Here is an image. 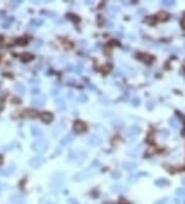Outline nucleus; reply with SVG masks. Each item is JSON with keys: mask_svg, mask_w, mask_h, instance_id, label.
<instances>
[{"mask_svg": "<svg viewBox=\"0 0 185 204\" xmlns=\"http://www.w3.org/2000/svg\"><path fill=\"white\" fill-rule=\"evenodd\" d=\"M30 163L32 164L34 167H37V166H39L40 164L42 163V160H41L40 157H34V158H33L32 160L30 161Z\"/></svg>", "mask_w": 185, "mask_h": 204, "instance_id": "3", "label": "nucleus"}, {"mask_svg": "<svg viewBox=\"0 0 185 204\" xmlns=\"http://www.w3.org/2000/svg\"><path fill=\"white\" fill-rule=\"evenodd\" d=\"M70 204H78V203L75 200H72V201H70Z\"/></svg>", "mask_w": 185, "mask_h": 204, "instance_id": "6", "label": "nucleus"}, {"mask_svg": "<svg viewBox=\"0 0 185 204\" xmlns=\"http://www.w3.org/2000/svg\"><path fill=\"white\" fill-rule=\"evenodd\" d=\"M73 128H74V130L76 132H78V133H80V132H83L85 131V129H86V127H85V125L82 123V122L80 121H76L74 123V126H73Z\"/></svg>", "mask_w": 185, "mask_h": 204, "instance_id": "1", "label": "nucleus"}, {"mask_svg": "<svg viewBox=\"0 0 185 204\" xmlns=\"http://www.w3.org/2000/svg\"><path fill=\"white\" fill-rule=\"evenodd\" d=\"M158 17H163V19H162V20H166V19H167V17H168V15L166 13H158Z\"/></svg>", "mask_w": 185, "mask_h": 204, "instance_id": "4", "label": "nucleus"}, {"mask_svg": "<svg viewBox=\"0 0 185 204\" xmlns=\"http://www.w3.org/2000/svg\"><path fill=\"white\" fill-rule=\"evenodd\" d=\"M40 118H41L44 123H50V122H52V120H53V116H52V113L50 112H42L40 114Z\"/></svg>", "mask_w": 185, "mask_h": 204, "instance_id": "2", "label": "nucleus"}, {"mask_svg": "<svg viewBox=\"0 0 185 204\" xmlns=\"http://www.w3.org/2000/svg\"><path fill=\"white\" fill-rule=\"evenodd\" d=\"M2 162V158H1V156H0V163Z\"/></svg>", "mask_w": 185, "mask_h": 204, "instance_id": "7", "label": "nucleus"}, {"mask_svg": "<svg viewBox=\"0 0 185 204\" xmlns=\"http://www.w3.org/2000/svg\"><path fill=\"white\" fill-rule=\"evenodd\" d=\"M181 26H182L183 29H185V18H183L182 20H181Z\"/></svg>", "mask_w": 185, "mask_h": 204, "instance_id": "5", "label": "nucleus"}]
</instances>
